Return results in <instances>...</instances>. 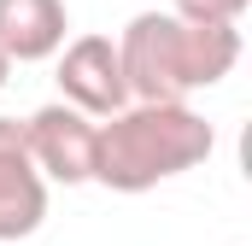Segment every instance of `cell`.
I'll return each instance as SVG.
<instances>
[{
  "label": "cell",
  "instance_id": "cell-1",
  "mask_svg": "<svg viewBox=\"0 0 252 246\" xmlns=\"http://www.w3.org/2000/svg\"><path fill=\"white\" fill-rule=\"evenodd\" d=\"M129 106H188V94L217 88L241 64L235 24H188L176 12H135L118 35Z\"/></svg>",
  "mask_w": 252,
  "mask_h": 246
},
{
  "label": "cell",
  "instance_id": "cell-2",
  "mask_svg": "<svg viewBox=\"0 0 252 246\" xmlns=\"http://www.w3.org/2000/svg\"><path fill=\"white\" fill-rule=\"evenodd\" d=\"M217 147V129L193 106H124L100 123L94 182L112 193H147L193 164H205Z\"/></svg>",
  "mask_w": 252,
  "mask_h": 246
},
{
  "label": "cell",
  "instance_id": "cell-3",
  "mask_svg": "<svg viewBox=\"0 0 252 246\" xmlns=\"http://www.w3.org/2000/svg\"><path fill=\"white\" fill-rule=\"evenodd\" d=\"M24 147L41 170V182H64V187H82L94 182V153H100V123L82 118L76 106H41L24 118Z\"/></svg>",
  "mask_w": 252,
  "mask_h": 246
},
{
  "label": "cell",
  "instance_id": "cell-4",
  "mask_svg": "<svg viewBox=\"0 0 252 246\" xmlns=\"http://www.w3.org/2000/svg\"><path fill=\"white\" fill-rule=\"evenodd\" d=\"M59 94L64 106H76L82 118L106 123L129 106L124 64H118V41L112 35H76L59 47Z\"/></svg>",
  "mask_w": 252,
  "mask_h": 246
},
{
  "label": "cell",
  "instance_id": "cell-5",
  "mask_svg": "<svg viewBox=\"0 0 252 246\" xmlns=\"http://www.w3.org/2000/svg\"><path fill=\"white\" fill-rule=\"evenodd\" d=\"M47 223V182L24 147V123L0 118V241H30Z\"/></svg>",
  "mask_w": 252,
  "mask_h": 246
},
{
  "label": "cell",
  "instance_id": "cell-6",
  "mask_svg": "<svg viewBox=\"0 0 252 246\" xmlns=\"http://www.w3.org/2000/svg\"><path fill=\"white\" fill-rule=\"evenodd\" d=\"M70 12L64 0H0V59L6 64H41L64 47Z\"/></svg>",
  "mask_w": 252,
  "mask_h": 246
},
{
  "label": "cell",
  "instance_id": "cell-7",
  "mask_svg": "<svg viewBox=\"0 0 252 246\" xmlns=\"http://www.w3.org/2000/svg\"><path fill=\"white\" fill-rule=\"evenodd\" d=\"M247 6H252V0H176L170 12L188 18V24H235V30H241Z\"/></svg>",
  "mask_w": 252,
  "mask_h": 246
},
{
  "label": "cell",
  "instance_id": "cell-8",
  "mask_svg": "<svg viewBox=\"0 0 252 246\" xmlns=\"http://www.w3.org/2000/svg\"><path fill=\"white\" fill-rule=\"evenodd\" d=\"M6 70H12V64H6V59H0V88H6Z\"/></svg>",
  "mask_w": 252,
  "mask_h": 246
}]
</instances>
